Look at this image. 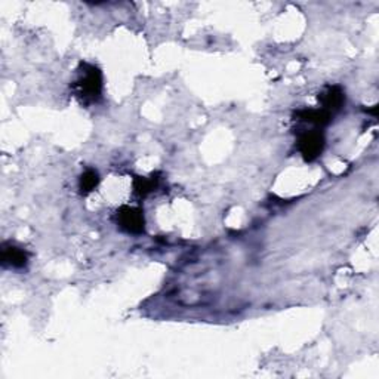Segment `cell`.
I'll list each match as a JSON object with an SVG mask.
<instances>
[{
    "label": "cell",
    "instance_id": "8",
    "mask_svg": "<svg viewBox=\"0 0 379 379\" xmlns=\"http://www.w3.org/2000/svg\"><path fill=\"white\" fill-rule=\"evenodd\" d=\"M157 188V178H144L135 176L134 179V192L138 197H147L150 193H153Z\"/></svg>",
    "mask_w": 379,
    "mask_h": 379
},
{
    "label": "cell",
    "instance_id": "5",
    "mask_svg": "<svg viewBox=\"0 0 379 379\" xmlns=\"http://www.w3.org/2000/svg\"><path fill=\"white\" fill-rule=\"evenodd\" d=\"M319 101L321 104V108L326 110L328 113H330L332 116L338 113L341 108L344 107L345 104V93L341 87H326L323 91L319 93Z\"/></svg>",
    "mask_w": 379,
    "mask_h": 379
},
{
    "label": "cell",
    "instance_id": "6",
    "mask_svg": "<svg viewBox=\"0 0 379 379\" xmlns=\"http://www.w3.org/2000/svg\"><path fill=\"white\" fill-rule=\"evenodd\" d=\"M295 117L302 123H310V125L316 128H323L329 125L334 116L323 108H306L298 111Z\"/></svg>",
    "mask_w": 379,
    "mask_h": 379
},
{
    "label": "cell",
    "instance_id": "2",
    "mask_svg": "<svg viewBox=\"0 0 379 379\" xmlns=\"http://www.w3.org/2000/svg\"><path fill=\"white\" fill-rule=\"evenodd\" d=\"M325 144V135L323 132H320V129L304 130L298 135V151L306 162H314V160H317L321 153H323Z\"/></svg>",
    "mask_w": 379,
    "mask_h": 379
},
{
    "label": "cell",
    "instance_id": "1",
    "mask_svg": "<svg viewBox=\"0 0 379 379\" xmlns=\"http://www.w3.org/2000/svg\"><path fill=\"white\" fill-rule=\"evenodd\" d=\"M104 80L101 70L93 64L80 62L78 79L73 83V91L83 106L97 104L102 98Z\"/></svg>",
    "mask_w": 379,
    "mask_h": 379
},
{
    "label": "cell",
    "instance_id": "7",
    "mask_svg": "<svg viewBox=\"0 0 379 379\" xmlns=\"http://www.w3.org/2000/svg\"><path fill=\"white\" fill-rule=\"evenodd\" d=\"M100 181H101V178H100V174H98L97 169H93V168L84 169L83 174L79 178L80 193L84 194V196L92 193L93 190L100 185Z\"/></svg>",
    "mask_w": 379,
    "mask_h": 379
},
{
    "label": "cell",
    "instance_id": "4",
    "mask_svg": "<svg viewBox=\"0 0 379 379\" xmlns=\"http://www.w3.org/2000/svg\"><path fill=\"white\" fill-rule=\"evenodd\" d=\"M0 261L6 268L21 270L28 264V253L12 243H3L2 251H0Z\"/></svg>",
    "mask_w": 379,
    "mask_h": 379
},
{
    "label": "cell",
    "instance_id": "3",
    "mask_svg": "<svg viewBox=\"0 0 379 379\" xmlns=\"http://www.w3.org/2000/svg\"><path fill=\"white\" fill-rule=\"evenodd\" d=\"M116 224L128 234H142L146 231V218L141 207L122 206L116 212Z\"/></svg>",
    "mask_w": 379,
    "mask_h": 379
}]
</instances>
